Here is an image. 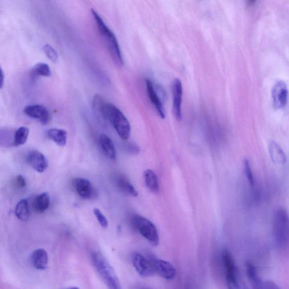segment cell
<instances>
[{
	"mask_svg": "<svg viewBox=\"0 0 289 289\" xmlns=\"http://www.w3.org/2000/svg\"><path fill=\"white\" fill-rule=\"evenodd\" d=\"M92 13L96 22L97 28L109 52L111 57L116 65L122 66L123 65L122 54L118 41L114 33L105 24L102 18L95 9H92Z\"/></svg>",
	"mask_w": 289,
	"mask_h": 289,
	"instance_id": "1",
	"label": "cell"
},
{
	"mask_svg": "<svg viewBox=\"0 0 289 289\" xmlns=\"http://www.w3.org/2000/svg\"><path fill=\"white\" fill-rule=\"evenodd\" d=\"M103 118L110 122L122 140H127L129 138L131 130L129 120L114 105L107 102Z\"/></svg>",
	"mask_w": 289,
	"mask_h": 289,
	"instance_id": "2",
	"label": "cell"
},
{
	"mask_svg": "<svg viewBox=\"0 0 289 289\" xmlns=\"http://www.w3.org/2000/svg\"><path fill=\"white\" fill-rule=\"evenodd\" d=\"M92 261L97 273L110 289H122L121 283L112 266L98 251L92 255Z\"/></svg>",
	"mask_w": 289,
	"mask_h": 289,
	"instance_id": "3",
	"label": "cell"
},
{
	"mask_svg": "<svg viewBox=\"0 0 289 289\" xmlns=\"http://www.w3.org/2000/svg\"><path fill=\"white\" fill-rule=\"evenodd\" d=\"M273 234L278 246L284 247L289 242V216L282 208L275 210L273 215Z\"/></svg>",
	"mask_w": 289,
	"mask_h": 289,
	"instance_id": "4",
	"label": "cell"
},
{
	"mask_svg": "<svg viewBox=\"0 0 289 289\" xmlns=\"http://www.w3.org/2000/svg\"><path fill=\"white\" fill-rule=\"evenodd\" d=\"M131 221L133 226L142 237L152 245L156 246L159 243V236L157 229L152 221L141 215H134Z\"/></svg>",
	"mask_w": 289,
	"mask_h": 289,
	"instance_id": "5",
	"label": "cell"
},
{
	"mask_svg": "<svg viewBox=\"0 0 289 289\" xmlns=\"http://www.w3.org/2000/svg\"><path fill=\"white\" fill-rule=\"evenodd\" d=\"M146 89H147L149 99L160 118L166 117V112L164 107V100H166V92L158 84H157L151 80H146Z\"/></svg>",
	"mask_w": 289,
	"mask_h": 289,
	"instance_id": "6",
	"label": "cell"
},
{
	"mask_svg": "<svg viewBox=\"0 0 289 289\" xmlns=\"http://www.w3.org/2000/svg\"><path fill=\"white\" fill-rule=\"evenodd\" d=\"M132 264L138 275L142 277H151L156 274L151 259L140 253H136L133 255Z\"/></svg>",
	"mask_w": 289,
	"mask_h": 289,
	"instance_id": "7",
	"label": "cell"
},
{
	"mask_svg": "<svg viewBox=\"0 0 289 289\" xmlns=\"http://www.w3.org/2000/svg\"><path fill=\"white\" fill-rule=\"evenodd\" d=\"M288 88L286 82L277 81L272 90V97L274 107L281 109L287 106L288 101Z\"/></svg>",
	"mask_w": 289,
	"mask_h": 289,
	"instance_id": "8",
	"label": "cell"
},
{
	"mask_svg": "<svg viewBox=\"0 0 289 289\" xmlns=\"http://www.w3.org/2000/svg\"><path fill=\"white\" fill-rule=\"evenodd\" d=\"M221 259L226 277V282H232L239 279L237 268L232 255L228 249H224L221 254Z\"/></svg>",
	"mask_w": 289,
	"mask_h": 289,
	"instance_id": "9",
	"label": "cell"
},
{
	"mask_svg": "<svg viewBox=\"0 0 289 289\" xmlns=\"http://www.w3.org/2000/svg\"><path fill=\"white\" fill-rule=\"evenodd\" d=\"M173 113L178 121L182 119L183 86L181 80L175 79L172 84Z\"/></svg>",
	"mask_w": 289,
	"mask_h": 289,
	"instance_id": "10",
	"label": "cell"
},
{
	"mask_svg": "<svg viewBox=\"0 0 289 289\" xmlns=\"http://www.w3.org/2000/svg\"><path fill=\"white\" fill-rule=\"evenodd\" d=\"M155 273L163 279L171 280L176 276L175 266L170 262L160 259H151Z\"/></svg>",
	"mask_w": 289,
	"mask_h": 289,
	"instance_id": "11",
	"label": "cell"
},
{
	"mask_svg": "<svg viewBox=\"0 0 289 289\" xmlns=\"http://www.w3.org/2000/svg\"><path fill=\"white\" fill-rule=\"evenodd\" d=\"M24 111L29 117L37 120L43 125H47L50 122V112L43 105H28L25 107Z\"/></svg>",
	"mask_w": 289,
	"mask_h": 289,
	"instance_id": "12",
	"label": "cell"
},
{
	"mask_svg": "<svg viewBox=\"0 0 289 289\" xmlns=\"http://www.w3.org/2000/svg\"><path fill=\"white\" fill-rule=\"evenodd\" d=\"M73 186L78 194L84 200H91L97 196V192L88 180L77 178L73 181Z\"/></svg>",
	"mask_w": 289,
	"mask_h": 289,
	"instance_id": "13",
	"label": "cell"
},
{
	"mask_svg": "<svg viewBox=\"0 0 289 289\" xmlns=\"http://www.w3.org/2000/svg\"><path fill=\"white\" fill-rule=\"evenodd\" d=\"M27 160L30 166L39 173H43L48 167L47 158L42 153L37 151L29 152L27 156Z\"/></svg>",
	"mask_w": 289,
	"mask_h": 289,
	"instance_id": "14",
	"label": "cell"
},
{
	"mask_svg": "<svg viewBox=\"0 0 289 289\" xmlns=\"http://www.w3.org/2000/svg\"><path fill=\"white\" fill-rule=\"evenodd\" d=\"M268 151L270 157L273 163L278 165H284L287 162V158L281 146L275 141H271Z\"/></svg>",
	"mask_w": 289,
	"mask_h": 289,
	"instance_id": "15",
	"label": "cell"
},
{
	"mask_svg": "<svg viewBox=\"0 0 289 289\" xmlns=\"http://www.w3.org/2000/svg\"><path fill=\"white\" fill-rule=\"evenodd\" d=\"M31 262L36 269L41 271L46 270L48 268L49 263L47 251L43 249L35 250L31 255Z\"/></svg>",
	"mask_w": 289,
	"mask_h": 289,
	"instance_id": "16",
	"label": "cell"
},
{
	"mask_svg": "<svg viewBox=\"0 0 289 289\" xmlns=\"http://www.w3.org/2000/svg\"><path fill=\"white\" fill-rule=\"evenodd\" d=\"M114 179L116 186L123 193L133 197L138 196L137 191L125 176L118 175L115 176Z\"/></svg>",
	"mask_w": 289,
	"mask_h": 289,
	"instance_id": "17",
	"label": "cell"
},
{
	"mask_svg": "<svg viewBox=\"0 0 289 289\" xmlns=\"http://www.w3.org/2000/svg\"><path fill=\"white\" fill-rule=\"evenodd\" d=\"M246 268L247 277L253 289H264L265 281L259 276L255 266L248 262L246 264Z\"/></svg>",
	"mask_w": 289,
	"mask_h": 289,
	"instance_id": "18",
	"label": "cell"
},
{
	"mask_svg": "<svg viewBox=\"0 0 289 289\" xmlns=\"http://www.w3.org/2000/svg\"><path fill=\"white\" fill-rule=\"evenodd\" d=\"M100 144L105 155L111 160H115L116 152L115 145L111 139L105 134L100 136Z\"/></svg>",
	"mask_w": 289,
	"mask_h": 289,
	"instance_id": "19",
	"label": "cell"
},
{
	"mask_svg": "<svg viewBox=\"0 0 289 289\" xmlns=\"http://www.w3.org/2000/svg\"><path fill=\"white\" fill-rule=\"evenodd\" d=\"M50 196L47 192L41 193L37 196L33 203V207L39 213L46 212L50 208Z\"/></svg>",
	"mask_w": 289,
	"mask_h": 289,
	"instance_id": "20",
	"label": "cell"
},
{
	"mask_svg": "<svg viewBox=\"0 0 289 289\" xmlns=\"http://www.w3.org/2000/svg\"><path fill=\"white\" fill-rule=\"evenodd\" d=\"M47 136L58 146L64 147L67 143V133L65 130L52 129L47 132Z\"/></svg>",
	"mask_w": 289,
	"mask_h": 289,
	"instance_id": "21",
	"label": "cell"
},
{
	"mask_svg": "<svg viewBox=\"0 0 289 289\" xmlns=\"http://www.w3.org/2000/svg\"><path fill=\"white\" fill-rule=\"evenodd\" d=\"M144 180L146 186L148 188L155 193H158L159 191V185L158 179L155 172L151 169L146 170L144 172Z\"/></svg>",
	"mask_w": 289,
	"mask_h": 289,
	"instance_id": "22",
	"label": "cell"
},
{
	"mask_svg": "<svg viewBox=\"0 0 289 289\" xmlns=\"http://www.w3.org/2000/svg\"><path fill=\"white\" fill-rule=\"evenodd\" d=\"M15 213L17 218L22 221H27L30 217L28 202L26 199H23L19 202L15 209Z\"/></svg>",
	"mask_w": 289,
	"mask_h": 289,
	"instance_id": "23",
	"label": "cell"
},
{
	"mask_svg": "<svg viewBox=\"0 0 289 289\" xmlns=\"http://www.w3.org/2000/svg\"><path fill=\"white\" fill-rule=\"evenodd\" d=\"M32 77L37 78L40 76L50 77L52 75V71L50 66L46 63H38L33 67L31 71Z\"/></svg>",
	"mask_w": 289,
	"mask_h": 289,
	"instance_id": "24",
	"label": "cell"
},
{
	"mask_svg": "<svg viewBox=\"0 0 289 289\" xmlns=\"http://www.w3.org/2000/svg\"><path fill=\"white\" fill-rule=\"evenodd\" d=\"M29 135L28 128L21 127L14 133L13 145L20 146L24 145L27 142Z\"/></svg>",
	"mask_w": 289,
	"mask_h": 289,
	"instance_id": "25",
	"label": "cell"
},
{
	"mask_svg": "<svg viewBox=\"0 0 289 289\" xmlns=\"http://www.w3.org/2000/svg\"><path fill=\"white\" fill-rule=\"evenodd\" d=\"M43 51L47 56L48 58L53 62L57 61L58 55L57 52L53 48L51 45L46 44L43 47Z\"/></svg>",
	"mask_w": 289,
	"mask_h": 289,
	"instance_id": "26",
	"label": "cell"
},
{
	"mask_svg": "<svg viewBox=\"0 0 289 289\" xmlns=\"http://www.w3.org/2000/svg\"><path fill=\"white\" fill-rule=\"evenodd\" d=\"M93 213L98 220L100 226L103 228H106L108 227V221L106 217L104 215L103 213L100 211L99 209L93 210Z\"/></svg>",
	"mask_w": 289,
	"mask_h": 289,
	"instance_id": "27",
	"label": "cell"
},
{
	"mask_svg": "<svg viewBox=\"0 0 289 289\" xmlns=\"http://www.w3.org/2000/svg\"><path fill=\"white\" fill-rule=\"evenodd\" d=\"M244 164H245V169L247 179L248 180V182L250 186H253L255 184V180L252 170H251V167L249 160L247 159L244 160Z\"/></svg>",
	"mask_w": 289,
	"mask_h": 289,
	"instance_id": "28",
	"label": "cell"
},
{
	"mask_svg": "<svg viewBox=\"0 0 289 289\" xmlns=\"http://www.w3.org/2000/svg\"><path fill=\"white\" fill-rule=\"evenodd\" d=\"M126 151L128 153L131 154V155H138L140 152V149L139 146L134 143H129L127 144L126 146Z\"/></svg>",
	"mask_w": 289,
	"mask_h": 289,
	"instance_id": "29",
	"label": "cell"
},
{
	"mask_svg": "<svg viewBox=\"0 0 289 289\" xmlns=\"http://www.w3.org/2000/svg\"><path fill=\"white\" fill-rule=\"evenodd\" d=\"M228 289H247L242 283L240 282L239 280L227 283Z\"/></svg>",
	"mask_w": 289,
	"mask_h": 289,
	"instance_id": "30",
	"label": "cell"
},
{
	"mask_svg": "<svg viewBox=\"0 0 289 289\" xmlns=\"http://www.w3.org/2000/svg\"><path fill=\"white\" fill-rule=\"evenodd\" d=\"M15 184L19 189H23L26 187V182L23 176L19 175L15 180Z\"/></svg>",
	"mask_w": 289,
	"mask_h": 289,
	"instance_id": "31",
	"label": "cell"
},
{
	"mask_svg": "<svg viewBox=\"0 0 289 289\" xmlns=\"http://www.w3.org/2000/svg\"><path fill=\"white\" fill-rule=\"evenodd\" d=\"M264 289H280L279 287L273 281H265Z\"/></svg>",
	"mask_w": 289,
	"mask_h": 289,
	"instance_id": "32",
	"label": "cell"
},
{
	"mask_svg": "<svg viewBox=\"0 0 289 289\" xmlns=\"http://www.w3.org/2000/svg\"><path fill=\"white\" fill-rule=\"evenodd\" d=\"M0 77H1V81H0V87L1 89L2 88L3 84H4L5 81V75L3 74V71L2 69H1V73H0Z\"/></svg>",
	"mask_w": 289,
	"mask_h": 289,
	"instance_id": "33",
	"label": "cell"
},
{
	"mask_svg": "<svg viewBox=\"0 0 289 289\" xmlns=\"http://www.w3.org/2000/svg\"><path fill=\"white\" fill-rule=\"evenodd\" d=\"M67 289H80L78 288L77 287H71V288Z\"/></svg>",
	"mask_w": 289,
	"mask_h": 289,
	"instance_id": "34",
	"label": "cell"
},
{
	"mask_svg": "<svg viewBox=\"0 0 289 289\" xmlns=\"http://www.w3.org/2000/svg\"><path fill=\"white\" fill-rule=\"evenodd\" d=\"M139 289H149V288H142Z\"/></svg>",
	"mask_w": 289,
	"mask_h": 289,
	"instance_id": "35",
	"label": "cell"
}]
</instances>
